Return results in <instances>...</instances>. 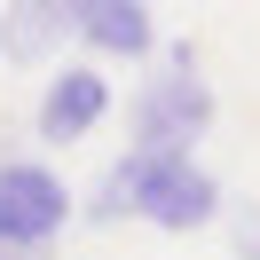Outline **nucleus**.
Returning <instances> with one entry per match:
<instances>
[{
	"instance_id": "nucleus-4",
	"label": "nucleus",
	"mask_w": 260,
	"mask_h": 260,
	"mask_svg": "<svg viewBox=\"0 0 260 260\" xmlns=\"http://www.w3.org/2000/svg\"><path fill=\"white\" fill-rule=\"evenodd\" d=\"M142 221H150V229H166V237L221 221V181H213L197 158H166V174L150 181V205H142Z\"/></svg>"
},
{
	"instance_id": "nucleus-3",
	"label": "nucleus",
	"mask_w": 260,
	"mask_h": 260,
	"mask_svg": "<svg viewBox=\"0 0 260 260\" xmlns=\"http://www.w3.org/2000/svg\"><path fill=\"white\" fill-rule=\"evenodd\" d=\"M103 111H111V79L95 63H63L48 79V95H40L32 126H40V142H79V134L103 126Z\"/></svg>"
},
{
	"instance_id": "nucleus-2",
	"label": "nucleus",
	"mask_w": 260,
	"mask_h": 260,
	"mask_svg": "<svg viewBox=\"0 0 260 260\" xmlns=\"http://www.w3.org/2000/svg\"><path fill=\"white\" fill-rule=\"evenodd\" d=\"M71 221V189L40 158H0V244L16 252H48Z\"/></svg>"
},
{
	"instance_id": "nucleus-6",
	"label": "nucleus",
	"mask_w": 260,
	"mask_h": 260,
	"mask_svg": "<svg viewBox=\"0 0 260 260\" xmlns=\"http://www.w3.org/2000/svg\"><path fill=\"white\" fill-rule=\"evenodd\" d=\"M166 158H189V150H126V158H118L111 174L95 181V205H87V221H95V229H111V221H126V213H142V205H150V181L166 174Z\"/></svg>"
},
{
	"instance_id": "nucleus-7",
	"label": "nucleus",
	"mask_w": 260,
	"mask_h": 260,
	"mask_svg": "<svg viewBox=\"0 0 260 260\" xmlns=\"http://www.w3.org/2000/svg\"><path fill=\"white\" fill-rule=\"evenodd\" d=\"M79 40L95 55H150V48H158L150 0H87V8H79Z\"/></svg>"
},
{
	"instance_id": "nucleus-1",
	"label": "nucleus",
	"mask_w": 260,
	"mask_h": 260,
	"mask_svg": "<svg viewBox=\"0 0 260 260\" xmlns=\"http://www.w3.org/2000/svg\"><path fill=\"white\" fill-rule=\"evenodd\" d=\"M126 126H134L126 150H197V134L213 126V87L197 79V40H174L166 48V71L142 79Z\"/></svg>"
},
{
	"instance_id": "nucleus-5",
	"label": "nucleus",
	"mask_w": 260,
	"mask_h": 260,
	"mask_svg": "<svg viewBox=\"0 0 260 260\" xmlns=\"http://www.w3.org/2000/svg\"><path fill=\"white\" fill-rule=\"evenodd\" d=\"M79 8L87 0H8L0 8V55L8 63H40L63 32H79Z\"/></svg>"
},
{
	"instance_id": "nucleus-8",
	"label": "nucleus",
	"mask_w": 260,
	"mask_h": 260,
	"mask_svg": "<svg viewBox=\"0 0 260 260\" xmlns=\"http://www.w3.org/2000/svg\"><path fill=\"white\" fill-rule=\"evenodd\" d=\"M229 237H237V260H260V213L244 205L237 221H229Z\"/></svg>"
},
{
	"instance_id": "nucleus-9",
	"label": "nucleus",
	"mask_w": 260,
	"mask_h": 260,
	"mask_svg": "<svg viewBox=\"0 0 260 260\" xmlns=\"http://www.w3.org/2000/svg\"><path fill=\"white\" fill-rule=\"evenodd\" d=\"M0 260H48V252H16V244H0Z\"/></svg>"
}]
</instances>
